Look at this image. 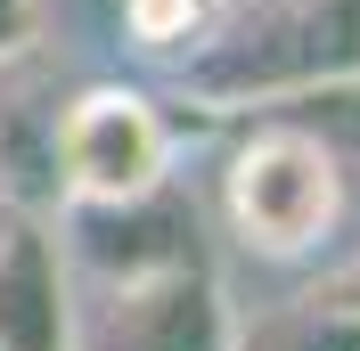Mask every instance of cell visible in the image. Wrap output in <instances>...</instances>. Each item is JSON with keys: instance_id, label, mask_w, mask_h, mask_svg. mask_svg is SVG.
<instances>
[{"instance_id": "2", "label": "cell", "mask_w": 360, "mask_h": 351, "mask_svg": "<svg viewBox=\"0 0 360 351\" xmlns=\"http://www.w3.org/2000/svg\"><path fill=\"white\" fill-rule=\"evenodd\" d=\"M221 197H229V229H238V245L287 262V253L328 245V229H336V213H344V164L319 147L311 131H295V123L270 114L262 131L229 155Z\"/></svg>"}, {"instance_id": "3", "label": "cell", "mask_w": 360, "mask_h": 351, "mask_svg": "<svg viewBox=\"0 0 360 351\" xmlns=\"http://www.w3.org/2000/svg\"><path fill=\"white\" fill-rule=\"evenodd\" d=\"M66 351H229V303L205 253L156 270H107L74 286Z\"/></svg>"}, {"instance_id": "9", "label": "cell", "mask_w": 360, "mask_h": 351, "mask_svg": "<svg viewBox=\"0 0 360 351\" xmlns=\"http://www.w3.org/2000/svg\"><path fill=\"white\" fill-rule=\"evenodd\" d=\"M123 25L139 49H188V33L205 25V0H123Z\"/></svg>"}, {"instance_id": "8", "label": "cell", "mask_w": 360, "mask_h": 351, "mask_svg": "<svg viewBox=\"0 0 360 351\" xmlns=\"http://www.w3.org/2000/svg\"><path fill=\"white\" fill-rule=\"evenodd\" d=\"M270 114L295 123V131H311L336 164H360V66L328 74V82H303V90H287V98H270Z\"/></svg>"}, {"instance_id": "4", "label": "cell", "mask_w": 360, "mask_h": 351, "mask_svg": "<svg viewBox=\"0 0 360 351\" xmlns=\"http://www.w3.org/2000/svg\"><path fill=\"white\" fill-rule=\"evenodd\" d=\"M164 164H172V131L148 90L98 82L82 90L58 123V188L74 204H123L164 188Z\"/></svg>"}, {"instance_id": "1", "label": "cell", "mask_w": 360, "mask_h": 351, "mask_svg": "<svg viewBox=\"0 0 360 351\" xmlns=\"http://www.w3.org/2000/svg\"><path fill=\"white\" fill-rule=\"evenodd\" d=\"M360 66V0H205L180 82L205 107H270Z\"/></svg>"}, {"instance_id": "5", "label": "cell", "mask_w": 360, "mask_h": 351, "mask_svg": "<svg viewBox=\"0 0 360 351\" xmlns=\"http://www.w3.org/2000/svg\"><path fill=\"white\" fill-rule=\"evenodd\" d=\"M74 335V270L49 220H0V351H66Z\"/></svg>"}, {"instance_id": "6", "label": "cell", "mask_w": 360, "mask_h": 351, "mask_svg": "<svg viewBox=\"0 0 360 351\" xmlns=\"http://www.w3.org/2000/svg\"><path fill=\"white\" fill-rule=\"evenodd\" d=\"M66 229L74 237H58V245L82 253L90 278H107V270H156V262H197V213L172 188H148V197H123V204H74Z\"/></svg>"}, {"instance_id": "7", "label": "cell", "mask_w": 360, "mask_h": 351, "mask_svg": "<svg viewBox=\"0 0 360 351\" xmlns=\"http://www.w3.org/2000/svg\"><path fill=\"white\" fill-rule=\"evenodd\" d=\"M229 351H360V310L336 286H319V294L262 310L254 327H229Z\"/></svg>"}, {"instance_id": "11", "label": "cell", "mask_w": 360, "mask_h": 351, "mask_svg": "<svg viewBox=\"0 0 360 351\" xmlns=\"http://www.w3.org/2000/svg\"><path fill=\"white\" fill-rule=\"evenodd\" d=\"M336 294H344V303L360 310V270H344V278H336Z\"/></svg>"}, {"instance_id": "10", "label": "cell", "mask_w": 360, "mask_h": 351, "mask_svg": "<svg viewBox=\"0 0 360 351\" xmlns=\"http://www.w3.org/2000/svg\"><path fill=\"white\" fill-rule=\"evenodd\" d=\"M41 41V0H0V66Z\"/></svg>"}]
</instances>
